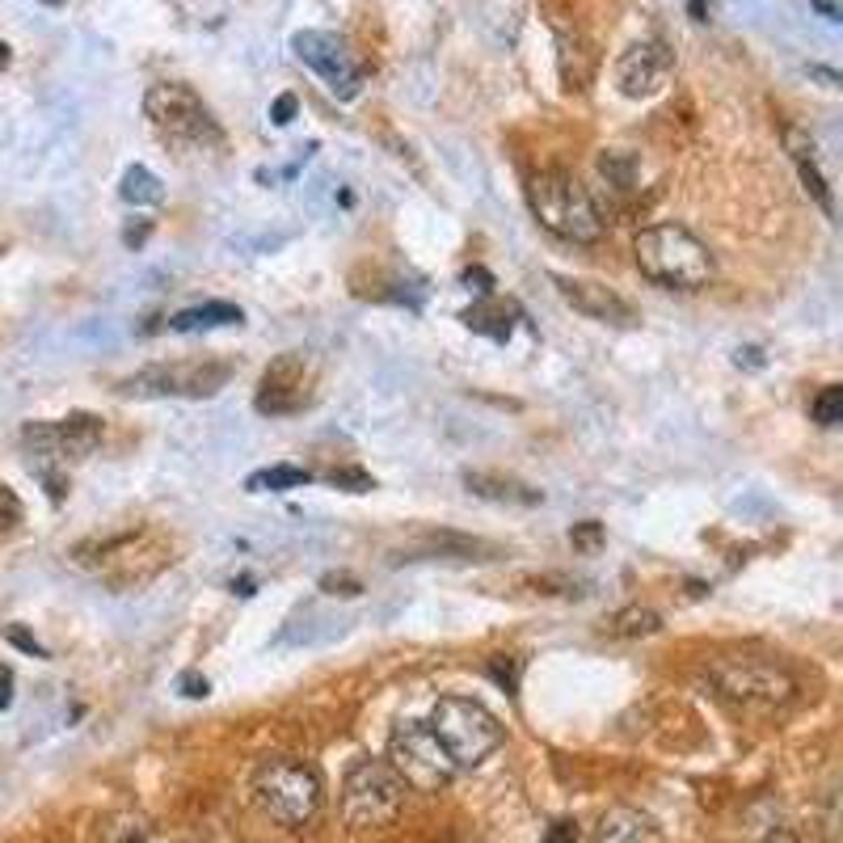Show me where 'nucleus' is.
Returning <instances> with one entry per match:
<instances>
[{
    "label": "nucleus",
    "mask_w": 843,
    "mask_h": 843,
    "mask_svg": "<svg viewBox=\"0 0 843 843\" xmlns=\"http://www.w3.org/2000/svg\"><path fill=\"white\" fill-rule=\"evenodd\" d=\"M490 552H498L486 540H472L460 532H422L418 540H409L401 548L397 561H490Z\"/></svg>",
    "instance_id": "nucleus-16"
},
{
    "label": "nucleus",
    "mask_w": 843,
    "mask_h": 843,
    "mask_svg": "<svg viewBox=\"0 0 843 843\" xmlns=\"http://www.w3.org/2000/svg\"><path fill=\"white\" fill-rule=\"evenodd\" d=\"M810 418H814L822 431L840 426V422H843V388H840V384H827V388L818 392L814 401H810Z\"/></svg>",
    "instance_id": "nucleus-25"
},
{
    "label": "nucleus",
    "mask_w": 843,
    "mask_h": 843,
    "mask_svg": "<svg viewBox=\"0 0 843 843\" xmlns=\"http://www.w3.org/2000/svg\"><path fill=\"white\" fill-rule=\"evenodd\" d=\"M144 237H148V224H139V228H127V232H123V241H127V246H139Z\"/></svg>",
    "instance_id": "nucleus-37"
},
{
    "label": "nucleus",
    "mask_w": 843,
    "mask_h": 843,
    "mask_svg": "<svg viewBox=\"0 0 843 843\" xmlns=\"http://www.w3.org/2000/svg\"><path fill=\"white\" fill-rule=\"evenodd\" d=\"M464 486L468 493L486 498V502H506V506H540L545 493L523 486L515 477H502V472H464Z\"/></svg>",
    "instance_id": "nucleus-19"
},
{
    "label": "nucleus",
    "mask_w": 843,
    "mask_h": 843,
    "mask_svg": "<svg viewBox=\"0 0 843 843\" xmlns=\"http://www.w3.org/2000/svg\"><path fill=\"white\" fill-rule=\"evenodd\" d=\"M329 486H338V490H351V493L376 490V481H372L363 468H338V472H329Z\"/></svg>",
    "instance_id": "nucleus-27"
},
{
    "label": "nucleus",
    "mask_w": 843,
    "mask_h": 843,
    "mask_svg": "<svg viewBox=\"0 0 843 843\" xmlns=\"http://www.w3.org/2000/svg\"><path fill=\"white\" fill-rule=\"evenodd\" d=\"M406 806V781L388 767V760H358L342 785V814L354 831H384Z\"/></svg>",
    "instance_id": "nucleus-7"
},
{
    "label": "nucleus",
    "mask_w": 843,
    "mask_h": 843,
    "mask_svg": "<svg viewBox=\"0 0 843 843\" xmlns=\"http://www.w3.org/2000/svg\"><path fill=\"white\" fill-rule=\"evenodd\" d=\"M292 114H296V98H292V93H283V98L274 102L271 118L278 123V127H287V123H292Z\"/></svg>",
    "instance_id": "nucleus-32"
},
{
    "label": "nucleus",
    "mask_w": 843,
    "mask_h": 843,
    "mask_svg": "<svg viewBox=\"0 0 843 843\" xmlns=\"http://www.w3.org/2000/svg\"><path fill=\"white\" fill-rule=\"evenodd\" d=\"M182 692L198 700V696H207V680H198V675H182Z\"/></svg>",
    "instance_id": "nucleus-36"
},
{
    "label": "nucleus",
    "mask_w": 843,
    "mask_h": 843,
    "mask_svg": "<svg viewBox=\"0 0 843 843\" xmlns=\"http://www.w3.org/2000/svg\"><path fill=\"white\" fill-rule=\"evenodd\" d=\"M321 586H326L329 595H346V599L363 591V582L351 578V573H326V578H321Z\"/></svg>",
    "instance_id": "nucleus-31"
},
{
    "label": "nucleus",
    "mask_w": 843,
    "mask_h": 843,
    "mask_svg": "<svg viewBox=\"0 0 843 843\" xmlns=\"http://www.w3.org/2000/svg\"><path fill=\"white\" fill-rule=\"evenodd\" d=\"M763 843H814L806 831H797V827H781V831H772Z\"/></svg>",
    "instance_id": "nucleus-33"
},
{
    "label": "nucleus",
    "mask_w": 843,
    "mask_h": 843,
    "mask_svg": "<svg viewBox=\"0 0 843 843\" xmlns=\"http://www.w3.org/2000/svg\"><path fill=\"white\" fill-rule=\"evenodd\" d=\"M658 628H662V616H658L653 607H641V603H633V607H620V612H612V616L603 620V633H607V637H616V641L653 637Z\"/></svg>",
    "instance_id": "nucleus-22"
},
{
    "label": "nucleus",
    "mask_w": 843,
    "mask_h": 843,
    "mask_svg": "<svg viewBox=\"0 0 843 843\" xmlns=\"http://www.w3.org/2000/svg\"><path fill=\"white\" fill-rule=\"evenodd\" d=\"M144 114L152 118V127L164 139L178 144H219V127L212 118V110L203 106V98L194 93L191 84L182 81H161L144 93Z\"/></svg>",
    "instance_id": "nucleus-10"
},
{
    "label": "nucleus",
    "mask_w": 843,
    "mask_h": 843,
    "mask_svg": "<svg viewBox=\"0 0 843 843\" xmlns=\"http://www.w3.org/2000/svg\"><path fill=\"white\" fill-rule=\"evenodd\" d=\"M232 380V367L219 358H186V363H152L136 376L118 384L123 397L136 401H161V397H186V401H203L216 397L224 384Z\"/></svg>",
    "instance_id": "nucleus-8"
},
{
    "label": "nucleus",
    "mask_w": 843,
    "mask_h": 843,
    "mask_svg": "<svg viewBox=\"0 0 843 843\" xmlns=\"http://www.w3.org/2000/svg\"><path fill=\"white\" fill-rule=\"evenodd\" d=\"M4 64H9V47H4V43H0V68H4Z\"/></svg>",
    "instance_id": "nucleus-39"
},
{
    "label": "nucleus",
    "mask_w": 843,
    "mask_h": 843,
    "mask_svg": "<svg viewBox=\"0 0 843 843\" xmlns=\"http://www.w3.org/2000/svg\"><path fill=\"white\" fill-rule=\"evenodd\" d=\"M253 801L278 827H296L299 831V827H308L312 818L321 814L326 789H321L317 767H308L304 760H292V755H274V760L258 763V772H253Z\"/></svg>",
    "instance_id": "nucleus-5"
},
{
    "label": "nucleus",
    "mask_w": 843,
    "mask_h": 843,
    "mask_svg": "<svg viewBox=\"0 0 843 843\" xmlns=\"http://www.w3.org/2000/svg\"><path fill=\"white\" fill-rule=\"evenodd\" d=\"M388 767L418 793H438L460 767L447 760L426 721H401L388 738Z\"/></svg>",
    "instance_id": "nucleus-9"
},
{
    "label": "nucleus",
    "mask_w": 843,
    "mask_h": 843,
    "mask_svg": "<svg viewBox=\"0 0 843 843\" xmlns=\"http://www.w3.org/2000/svg\"><path fill=\"white\" fill-rule=\"evenodd\" d=\"M687 4H692V18H696V22H708V0H687Z\"/></svg>",
    "instance_id": "nucleus-38"
},
{
    "label": "nucleus",
    "mask_w": 843,
    "mask_h": 843,
    "mask_svg": "<svg viewBox=\"0 0 843 843\" xmlns=\"http://www.w3.org/2000/svg\"><path fill=\"white\" fill-rule=\"evenodd\" d=\"M705 675L721 700L751 708V713H776V708H789L801 696L797 675L772 653H713Z\"/></svg>",
    "instance_id": "nucleus-2"
},
{
    "label": "nucleus",
    "mask_w": 843,
    "mask_h": 843,
    "mask_svg": "<svg viewBox=\"0 0 843 843\" xmlns=\"http://www.w3.org/2000/svg\"><path fill=\"white\" fill-rule=\"evenodd\" d=\"M317 401V358L304 351L278 354L271 367L262 372L258 397L253 406L266 418H287V413H304Z\"/></svg>",
    "instance_id": "nucleus-11"
},
{
    "label": "nucleus",
    "mask_w": 843,
    "mask_h": 843,
    "mask_svg": "<svg viewBox=\"0 0 843 843\" xmlns=\"http://www.w3.org/2000/svg\"><path fill=\"white\" fill-rule=\"evenodd\" d=\"M18 523H22V502H18V493L9 490V486H0V536L13 532Z\"/></svg>",
    "instance_id": "nucleus-29"
},
{
    "label": "nucleus",
    "mask_w": 843,
    "mask_h": 843,
    "mask_svg": "<svg viewBox=\"0 0 843 843\" xmlns=\"http://www.w3.org/2000/svg\"><path fill=\"white\" fill-rule=\"evenodd\" d=\"M527 203H532V216L540 219V228H548L557 241H570V246H595L607 232V219L595 207L591 191L566 173V169H545L527 182Z\"/></svg>",
    "instance_id": "nucleus-4"
},
{
    "label": "nucleus",
    "mask_w": 843,
    "mask_h": 843,
    "mask_svg": "<svg viewBox=\"0 0 843 843\" xmlns=\"http://www.w3.org/2000/svg\"><path fill=\"white\" fill-rule=\"evenodd\" d=\"M675 72V52L662 43V38H646V43H633L620 64H616V84L625 98H653L662 93L667 81Z\"/></svg>",
    "instance_id": "nucleus-14"
},
{
    "label": "nucleus",
    "mask_w": 843,
    "mask_h": 843,
    "mask_svg": "<svg viewBox=\"0 0 843 843\" xmlns=\"http://www.w3.org/2000/svg\"><path fill=\"white\" fill-rule=\"evenodd\" d=\"M241 308L237 304H224V299H212V304H194V308H182L169 317V329L173 333H212V329H228L241 326Z\"/></svg>",
    "instance_id": "nucleus-20"
},
{
    "label": "nucleus",
    "mask_w": 843,
    "mask_h": 843,
    "mask_svg": "<svg viewBox=\"0 0 843 843\" xmlns=\"http://www.w3.org/2000/svg\"><path fill=\"white\" fill-rule=\"evenodd\" d=\"M490 675L502 683L506 692H515V687H519V658H506V653L490 658Z\"/></svg>",
    "instance_id": "nucleus-30"
},
{
    "label": "nucleus",
    "mask_w": 843,
    "mask_h": 843,
    "mask_svg": "<svg viewBox=\"0 0 843 843\" xmlns=\"http://www.w3.org/2000/svg\"><path fill=\"white\" fill-rule=\"evenodd\" d=\"M540 843H578V835H573L570 822H557V827H552V831H548Z\"/></svg>",
    "instance_id": "nucleus-34"
},
{
    "label": "nucleus",
    "mask_w": 843,
    "mask_h": 843,
    "mask_svg": "<svg viewBox=\"0 0 843 843\" xmlns=\"http://www.w3.org/2000/svg\"><path fill=\"white\" fill-rule=\"evenodd\" d=\"M785 148H789L793 164H797V173H801V186H806V194L814 198L827 216H835V194H831V186H827V173L818 169L814 139L806 136L801 127H785Z\"/></svg>",
    "instance_id": "nucleus-17"
},
{
    "label": "nucleus",
    "mask_w": 843,
    "mask_h": 843,
    "mask_svg": "<svg viewBox=\"0 0 843 843\" xmlns=\"http://www.w3.org/2000/svg\"><path fill=\"white\" fill-rule=\"evenodd\" d=\"M527 586H536V595H582L573 578H561V573H545V578H527Z\"/></svg>",
    "instance_id": "nucleus-28"
},
{
    "label": "nucleus",
    "mask_w": 843,
    "mask_h": 843,
    "mask_svg": "<svg viewBox=\"0 0 843 843\" xmlns=\"http://www.w3.org/2000/svg\"><path fill=\"white\" fill-rule=\"evenodd\" d=\"M312 481V472L308 468H296V464H274V468H262V472H253L246 481L249 493H278V490H299V486H308Z\"/></svg>",
    "instance_id": "nucleus-23"
},
{
    "label": "nucleus",
    "mask_w": 843,
    "mask_h": 843,
    "mask_svg": "<svg viewBox=\"0 0 843 843\" xmlns=\"http://www.w3.org/2000/svg\"><path fill=\"white\" fill-rule=\"evenodd\" d=\"M515 317H519V308L515 304H502V299H493L486 296L481 304H472L468 312H460V321L472 333H486V338H511V329H515Z\"/></svg>",
    "instance_id": "nucleus-21"
},
{
    "label": "nucleus",
    "mask_w": 843,
    "mask_h": 843,
    "mask_svg": "<svg viewBox=\"0 0 843 843\" xmlns=\"http://www.w3.org/2000/svg\"><path fill=\"white\" fill-rule=\"evenodd\" d=\"M570 545L573 552H599V548L607 545V536H603V523H595V519H586V523H573V532H570Z\"/></svg>",
    "instance_id": "nucleus-26"
},
{
    "label": "nucleus",
    "mask_w": 843,
    "mask_h": 843,
    "mask_svg": "<svg viewBox=\"0 0 843 843\" xmlns=\"http://www.w3.org/2000/svg\"><path fill=\"white\" fill-rule=\"evenodd\" d=\"M72 561L114 591H136L173 566V540L157 527H123L81 540L72 548Z\"/></svg>",
    "instance_id": "nucleus-1"
},
{
    "label": "nucleus",
    "mask_w": 843,
    "mask_h": 843,
    "mask_svg": "<svg viewBox=\"0 0 843 843\" xmlns=\"http://www.w3.org/2000/svg\"><path fill=\"white\" fill-rule=\"evenodd\" d=\"M123 198L127 203H136V207H152V203H161L164 198V186L157 173H148L144 164H132L127 173H123Z\"/></svg>",
    "instance_id": "nucleus-24"
},
{
    "label": "nucleus",
    "mask_w": 843,
    "mask_h": 843,
    "mask_svg": "<svg viewBox=\"0 0 843 843\" xmlns=\"http://www.w3.org/2000/svg\"><path fill=\"white\" fill-rule=\"evenodd\" d=\"M13 705V671L9 667H0V708Z\"/></svg>",
    "instance_id": "nucleus-35"
},
{
    "label": "nucleus",
    "mask_w": 843,
    "mask_h": 843,
    "mask_svg": "<svg viewBox=\"0 0 843 843\" xmlns=\"http://www.w3.org/2000/svg\"><path fill=\"white\" fill-rule=\"evenodd\" d=\"M292 52H296L299 64H308L338 98H354V93H358L363 68L354 64L351 47H346L338 34H329V30H304V34L292 38Z\"/></svg>",
    "instance_id": "nucleus-13"
},
{
    "label": "nucleus",
    "mask_w": 843,
    "mask_h": 843,
    "mask_svg": "<svg viewBox=\"0 0 843 843\" xmlns=\"http://www.w3.org/2000/svg\"><path fill=\"white\" fill-rule=\"evenodd\" d=\"M633 258H637V271L650 283L671 287V292H700L717 278V262H713L708 246L696 232H687L683 224L641 228L633 241Z\"/></svg>",
    "instance_id": "nucleus-3"
},
{
    "label": "nucleus",
    "mask_w": 843,
    "mask_h": 843,
    "mask_svg": "<svg viewBox=\"0 0 843 843\" xmlns=\"http://www.w3.org/2000/svg\"><path fill=\"white\" fill-rule=\"evenodd\" d=\"M552 287H557V296L566 299L573 312H582L586 321H599V326H633V321H637V308H633L625 296H616L607 283L552 274Z\"/></svg>",
    "instance_id": "nucleus-15"
},
{
    "label": "nucleus",
    "mask_w": 843,
    "mask_h": 843,
    "mask_svg": "<svg viewBox=\"0 0 843 843\" xmlns=\"http://www.w3.org/2000/svg\"><path fill=\"white\" fill-rule=\"evenodd\" d=\"M22 443L26 452H34L38 460H84L98 452L102 443V418L93 413H68L59 422H30L22 431Z\"/></svg>",
    "instance_id": "nucleus-12"
},
{
    "label": "nucleus",
    "mask_w": 843,
    "mask_h": 843,
    "mask_svg": "<svg viewBox=\"0 0 843 843\" xmlns=\"http://www.w3.org/2000/svg\"><path fill=\"white\" fill-rule=\"evenodd\" d=\"M595 843H662V831L650 814H641L633 806H612L599 818Z\"/></svg>",
    "instance_id": "nucleus-18"
},
{
    "label": "nucleus",
    "mask_w": 843,
    "mask_h": 843,
    "mask_svg": "<svg viewBox=\"0 0 843 843\" xmlns=\"http://www.w3.org/2000/svg\"><path fill=\"white\" fill-rule=\"evenodd\" d=\"M431 734L438 738V747L447 751V760L456 767H477L486 763L502 747V721L493 717L481 700H468V696H443L431 713Z\"/></svg>",
    "instance_id": "nucleus-6"
}]
</instances>
